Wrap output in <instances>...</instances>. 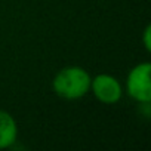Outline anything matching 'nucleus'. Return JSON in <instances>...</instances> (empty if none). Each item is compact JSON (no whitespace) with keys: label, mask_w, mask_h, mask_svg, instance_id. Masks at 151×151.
<instances>
[{"label":"nucleus","mask_w":151,"mask_h":151,"mask_svg":"<svg viewBox=\"0 0 151 151\" xmlns=\"http://www.w3.org/2000/svg\"><path fill=\"white\" fill-rule=\"evenodd\" d=\"M91 73L80 65H67L61 68L52 79V91L65 101L85 98L91 91Z\"/></svg>","instance_id":"nucleus-1"},{"label":"nucleus","mask_w":151,"mask_h":151,"mask_svg":"<svg viewBox=\"0 0 151 151\" xmlns=\"http://www.w3.org/2000/svg\"><path fill=\"white\" fill-rule=\"evenodd\" d=\"M123 89L136 104L151 102V64L148 61L139 62L129 70Z\"/></svg>","instance_id":"nucleus-2"},{"label":"nucleus","mask_w":151,"mask_h":151,"mask_svg":"<svg viewBox=\"0 0 151 151\" xmlns=\"http://www.w3.org/2000/svg\"><path fill=\"white\" fill-rule=\"evenodd\" d=\"M89 93H92L95 99L104 105H114L123 98L124 89L122 82L116 76L108 73H99L93 76L91 80Z\"/></svg>","instance_id":"nucleus-3"},{"label":"nucleus","mask_w":151,"mask_h":151,"mask_svg":"<svg viewBox=\"0 0 151 151\" xmlns=\"http://www.w3.org/2000/svg\"><path fill=\"white\" fill-rule=\"evenodd\" d=\"M18 141V123L15 117L6 111L0 110V150L12 148Z\"/></svg>","instance_id":"nucleus-4"},{"label":"nucleus","mask_w":151,"mask_h":151,"mask_svg":"<svg viewBox=\"0 0 151 151\" xmlns=\"http://www.w3.org/2000/svg\"><path fill=\"white\" fill-rule=\"evenodd\" d=\"M142 45L147 52L151 50V25H147L142 31Z\"/></svg>","instance_id":"nucleus-5"}]
</instances>
